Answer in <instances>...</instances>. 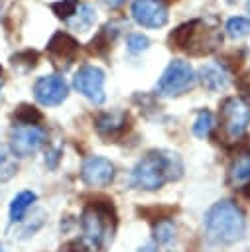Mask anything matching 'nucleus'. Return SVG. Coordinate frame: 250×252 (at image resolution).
Returning <instances> with one entry per match:
<instances>
[{
    "label": "nucleus",
    "instance_id": "nucleus-1",
    "mask_svg": "<svg viewBox=\"0 0 250 252\" xmlns=\"http://www.w3.org/2000/svg\"><path fill=\"white\" fill-rule=\"evenodd\" d=\"M181 159L171 152H148L132 169L130 181L138 189L156 191L181 175Z\"/></svg>",
    "mask_w": 250,
    "mask_h": 252
},
{
    "label": "nucleus",
    "instance_id": "nucleus-2",
    "mask_svg": "<svg viewBox=\"0 0 250 252\" xmlns=\"http://www.w3.org/2000/svg\"><path fill=\"white\" fill-rule=\"evenodd\" d=\"M171 47L189 55H209L222 43V33L213 18H199L175 28L169 35Z\"/></svg>",
    "mask_w": 250,
    "mask_h": 252
},
{
    "label": "nucleus",
    "instance_id": "nucleus-3",
    "mask_svg": "<svg viewBox=\"0 0 250 252\" xmlns=\"http://www.w3.org/2000/svg\"><path fill=\"white\" fill-rule=\"evenodd\" d=\"M205 228L209 240L217 244H232L244 236L246 219L234 201L222 199L205 213Z\"/></svg>",
    "mask_w": 250,
    "mask_h": 252
},
{
    "label": "nucleus",
    "instance_id": "nucleus-4",
    "mask_svg": "<svg viewBox=\"0 0 250 252\" xmlns=\"http://www.w3.org/2000/svg\"><path fill=\"white\" fill-rule=\"evenodd\" d=\"M112 209L104 207L100 203H91L85 207L81 215V230L83 236L79 240V246L87 248L89 252H94L102 248L108 238H112Z\"/></svg>",
    "mask_w": 250,
    "mask_h": 252
},
{
    "label": "nucleus",
    "instance_id": "nucleus-5",
    "mask_svg": "<svg viewBox=\"0 0 250 252\" xmlns=\"http://www.w3.org/2000/svg\"><path fill=\"white\" fill-rule=\"evenodd\" d=\"M220 136L224 142H236L250 124V102L240 96H228L220 104Z\"/></svg>",
    "mask_w": 250,
    "mask_h": 252
},
{
    "label": "nucleus",
    "instance_id": "nucleus-6",
    "mask_svg": "<svg viewBox=\"0 0 250 252\" xmlns=\"http://www.w3.org/2000/svg\"><path fill=\"white\" fill-rule=\"evenodd\" d=\"M195 85V71L187 61H171L165 71L161 73L157 85H156V93L161 96H179L183 93H187L189 89H193Z\"/></svg>",
    "mask_w": 250,
    "mask_h": 252
},
{
    "label": "nucleus",
    "instance_id": "nucleus-7",
    "mask_svg": "<svg viewBox=\"0 0 250 252\" xmlns=\"http://www.w3.org/2000/svg\"><path fill=\"white\" fill-rule=\"evenodd\" d=\"M45 142V130L37 124H14L10 130V150L14 156L28 158L35 154Z\"/></svg>",
    "mask_w": 250,
    "mask_h": 252
},
{
    "label": "nucleus",
    "instance_id": "nucleus-8",
    "mask_svg": "<svg viewBox=\"0 0 250 252\" xmlns=\"http://www.w3.org/2000/svg\"><path fill=\"white\" fill-rule=\"evenodd\" d=\"M73 87L83 96H87L91 102H94V104L104 102V73H102V69H98L94 65L81 67L73 77Z\"/></svg>",
    "mask_w": 250,
    "mask_h": 252
},
{
    "label": "nucleus",
    "instance_id": "nucleus-9",
    "mask_svg": "<svg viewBox=\"0 0 250 252\" xmlns=\"http://www.w3.org/2000/svg\"><path fill=\"white\" fill-rule=\"evenodd\" d=\"M69 87L59 75H43L33 83V96L43 106H57L67 98Z\"/></svg>",
    "mask_w": 250,
    "mask_h": 252
},
{
    "label": "nucleus",
    "instance_id": "nucleus-10",
    "mask_svg": "<svg viewBox=\"0 0 250 252\" xmlns=\"http://www.w3.org/2000/svg\"><path fill=\"white\" fill-rule=\"evenodd\" d=\"M130 12L144 28H161L167 24V6L163 0H134Z\"/></svg>",
    "mask_w": 250,
    "mask_h": 252
},
{
    "label": "nucleus",
    "instance_id": "nucleus-11",
    "mask_svg": "<svg viewBox=\"0 0 250 252\" xmlns=\"http://www.w3.org/2000/svg\"><path fill=\"white\" fill-rule=\"evenodd\" d=\"M81 179L91 187H104L114 179V165L102 156H91L83 161Z\"/></svg>",
    "mask_w": 250,
    "mask_h": 252
},
{
    "label": "nucleus",
    "instance_id": "nucleus-12",
    "mask_svg": "<svg viewBox=\"0 0 250 252\" xmlns=\"http://www.w3.org/2000/svg\"><path fill=\"white\" fill-rule=\"evenodd\" d=\"M47 53L51 57V61L57 67H69L73 63V59L77 57L79 51V43L73 35L65 33V32H55L51 35V39L47 41Z\"/></svg>",
    "mask_w": 250,
    "mask_h": 252
},
{
    "label": "nucleus",
    "instance_id": "nucleus-13",
    "mask_svg": "<svg viewBox=\"0 0 250 252\" xmlns=\"http://www.w3.org/2000/svg\"><path fill=\"white\" fill-rule=\"evenodd\" d=\"M199 79L207 91L217 93V91L226 89V85L230 81V73L226 71V67L222 63H207L199 69Z\"/></svg>",
    "mask_w": 250,
    "mask_h": 252
},
{
    "label": "nucleus",
    "instance_id": "nucleus-14",
    "mask_svg": "<svg viewBox=\"0 0 250 252\" xmlns=\"http://www.w3.org/2000/svg\"><path fill=\"white\" fill-rule=\"evenodd\" d=\"M126 114L122 112H106L96 118V130L102 136H118L126 130Z\"/></svg>",
    "mask_w": 250,
    "mask_h": 252
},
{
    "label": "nucleus",
    "instance_id": "nucleus-15",
    "mask_svg": "<svg viewBox=\"0 0 250 252\" xmlns=\"http://www.w3.org/2000/svg\"><path fill=\"white\" fill-rule=\"evenodd\" d=\"M228 183L234 187H244L250 183V152L248 154H240L230 169H228Z\"/></svg>",
    "mask_w": 250,
    "mask_h": 252
},
{
    "label": "nucleus",
    "instance_id": "nucleus-16",
    "mask_svg": "<svg viewBox=\"0 0 250 252\" xmlns=\"http://www.w3.org/2000/svg\"><path fill=\"white\" fill-rule=\"evenodd\" d=\"M96 20V12L94 8H91L89 4H79L75 14L67 20V26L73 28V30H79V32H87Z\"/></svg>",
    "mask_w": 250,
    "mask_h": 252
},
{
    "label": "nucleus",
    "instance_id": "nucleus-17",
    "mask_svg": "<svg viewBox=\"0 0 250 252\" xmlns=\"http://www.w3.org/2000/svg\"><path fill=\"white\" fill-rule=\"evenodd\" d=\"M35 193L33 191H20L14 199H12V203H10V220L12 222H18V220H22L24 219V215H26V211L35 203Z\"/></svg>",
    "mask_w": 250,
    "mask_h": 252
},
{
    "label": "nucleus",
    "instance_id": "nucleus-18",
    "mask_svg": "<svg viewBox=\"0 0 250 252\" xmlns=\"http://www.w3.org/2000/svg\"><path fill=\"white\" fill-rule=\"evenodd\" d=\"M18 173V159L10 146L0 144V183L12 179Z\"/></svg>",
    "mask_w": 250,
    "mask_h": 252
},
{
    "label": "nucleus",
    "instance_id": "nucleus-19",
    "mask_svg": "<svg viewBox=\"0 0 250 252\" xmlns=\"http://www.w3.org/2000/svg\"><path fill=\"white\" fill-rule=\"evenodd\" d=\"M112 26H114V24L104 26V28L98 32V35L91 39V43H89V51H91V53H104V51L110 47V43H112L114 35L118 33V32H112V33H110Z\"/></svg>",
    "mask_w": 250,
    "mask_h": 252
},
{
    "label": "nucleus",
    "instance_id": "nucleus-20",
    "mask_svg": "<svg viewBox=\"0 0 250 252\" xmlns=\"http://www.w3.org/2000/svg\"><path fill=\"white\" fill-rule=\"evenodd\" d=\"M215 128V118L209 110H199L197 112V118H195V124H193V134L197 138H207Z\"/></svg>",
    "mask_w": 250,
    "mask_h": 252
},
{
    "label": "nucleus",
    "instance_id": "nucleus-21",
    "mask_svg": "<svg viewBox=\"0 0 250 252\" xmlns=\"http://www.w3.org/2000/svg\"><path fill=\"white\" fill-rule=\"evenodd\" d=\"M224 30H226V33H228L230 37L240 39V37H244V35L250 33V20H246V18H242V16L230 18V20L226 22Z\"/></svg>",
    "mask_w": 250,
    "mask_h": 252
},
{
    "label": "nucleus",
    "instance_id": "nucleus-22",
    "mask_svg": "<svg viewBox=\"0 0 250 252\" xmlns=\"http://www.w3.org/2000/svg\"><path fill=\"white\" fill-rule=\"evenodd\" d=\"M10 61H12V67H16L20 71H30L37 63V53L31 51V49H26V51H20V53L12 55Z\"/></svg>",
    "mask_w": 250,
    "mask_h": 252
},
{
    "label": "nucleus",
    "instance_id": "nucleus-23",
    "mask_svg": "<svg viewBox=\"0 0 250 252\" xmlns=\"http://www.w3.org/2000/svg\"><path fill=\"white\" fill-rule=\"evenodd\" d=\"M154 236L159 244H169L173 238H175V226L169 219H161L157 220L156 228H154Z\"/></svg>",
    "mask_w": 250,
    "mask_h": 252
},
{
    "label": "nucleus",
    "instance_id": "nucleus-24",
    "mask_svg": "<svg viewBox=\"0 0 250 252\" xmlns=\"http://www.w3.org/2000/svg\"><path fill=\"white\" fill-rule=\"evenodd\" d=\"M77 2L75 0H59V2H53L51 4V10L55 12V16L57 18H63L65 22L75 14V10H77Z\"/></svg>",
    "mask_w": 250,
    "mask_h": 252
},
{
    "label": "nucleus",
    "instance_id": "nucleus-25",
    "mask_svg": "<svg viewBox=\"0 0 250 252\" xmlns=\"http://www.w3.org/2000/svg\"><path fill=\"white\" fill-rule=\"evenodd\" d=\"M39 118H41V114L33 106H28V104H22L16 112V122L18 124H37Z\"/></svg>",
    "mask_w": 250,
    "mask_h": 252
},
{
    "label": "nucleus",
    "instance_id": "nucleus-26",
    "mask_svg": "<svg viewBox=\"0 0 250 252\" xmlns=\"http://www.w3.org/2000/svg\"><path fill=\"white\" fill-rule=\"evenodd\" d=\"M126 45H128V51H130V53L138 55V53H142V51H146V49H148L150 41H148V37H146V35H142V33H132V35H128Z\"/></svg>",
    "mask_w": 250,
    "mask_h": 252
},
{
    "label": "nucleus",
    "instance_id": "nucleus-27",
    "mask_svg": "<svg viewBox=\"0 0 250 252\" xmlns=\"http://www.w3.org/2000/svg\"><path fill=\"white\" fill-rule=\"evenodd\" d=\"M238 89H240V93L244 94V100L248 102V100H250V71L244 73V75L238 79Z\"/></svg>",
    "mask_w": 250,
    "mask_h": 252
},
{
    "label": "nucleus",
    "instance_id": "nucleus-28",
    "mask_svg": "<svg viewBox=\"0 0 250 252\" xmlns=\"http://www.w3.org/2000/svg\"><path fill=\"white\" fill-rule=\"evenodd\" d=\"M126 0H104V4L106 6H110V8H118V6H122Z\"/></svg>",
    "mask_w": 250,
    "mask_h": 252
},
{
    "label": "nucleus",
    "instance_id": "nucleus-29",
    "mask_svg": "<svg viewBox=\"0 0 250 252\" xmlns=\"http://www.w3.org/2000/svg\"><path fill=\"white\" fill-rule=\"evenodd\" d=\"M61 252H73V250H71V244H69V246H65V248H61Z\"/></svg>",
    "mask_w": 250,
    "mask_h": 252
},
{
    "label": "nucleus",
    "instance_id": "nucleus-30",
    "mask_svg": "<svg viewBox=\"0 0 250 252\" xmlns=\"http://www.w3.org/2000/svg\"><path fill=\"white\" fill-rule=\"evenodd\" d=\"M246 10H248V12H250V0H248V4H246Z\"/></svg>",
    "mask_w": 250,
    "mask_h": 252
},
{
    "label": "nucleus",
    "instance_id": "nucleus-31",
    "mask_svg": "<svg viewBox=\"0 0 250 252\" xmlns=\"http://www.w3.org/2000/svg\"><path fill=\"white\" fill-rule=\"evenodd\" d=\"M0 89H2V79H0ZM0 100H2V93H0Z\"/></svg>",
    "mask_w": 250,
    "mask_h": 252
},
{
    "label": "nucleus",
    "instance_id": "nucleus-32",
    "mask_svg": "<svg viewBox=\"0 0 250 252\" xmlns=\"http://www.w3.org/2000/svg\"><path fill=\"white\" fill-rule=\"evenodd\" d=\"M0 77H2V67H0Z\"/></svg>",
    "mask_w": 250,
    "mask_h": 252
}]
</instances>
